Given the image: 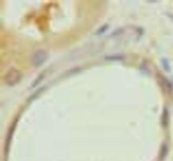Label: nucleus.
I'll list each match as a JSON object with an SVG mask.
<instances>
[{
    "mask_svg": "<svg viewBox=\"0 0 173 161\" xmlns=\"http://www.w3.org/2000/svg\"><path fill=\"white\" fill-rule=\"evenodd\" d=\"M21 74L15 68H11L5 76V83L9 86H13L16 85L20 80Z\"/></svg>",
    "mask_w": 173,
    "mask_h": 161,
    "instance_id": "f257e3e1",
    "label": "nucleus"
},
{
    "mask_svg": "<svg viewBox=\"0 0 173 161\" xmlns=\"http://www.w3.org/2000/svg\"><path fill=\"white\" fill-rule=\"evenodd\" d=\"M48 59V54L44 51H38L35 52L32 57V63L36 67H39L40 65L43 63L46 60Z\"/></svg>",
    "mask_w": 173,
    "mask_h": 161,
    "instance_id": "f03ea898",
    "label": "nucleus"
}]
</instances>
